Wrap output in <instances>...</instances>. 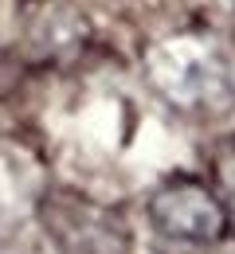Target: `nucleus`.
<instances>
[{"label":"nucleus","instance_id":"nucleus-1","mask_svg":"<svg viewBox=\"0 0 235 254\" xmlns=\"http://www.w3.org/2000/svg\"><path fill=\"white\" fill-rule=\"evenodd\" d=\"M145 74L172 106L184 110H220L232 102V66L208 35H172L149 47Z\"/></svg>","mask_w":235,"mask_h":254},{"label":"nucleus","instance_id":"nucleus-2","mask_svg":"<svg viewBox=\"0 0 235 254\" xmlns=\"http://www.w3.org/2000/svg\"><path fill=\"white\" fill-rule=\"evenodd\" d=\"M149 223L165 235L168 243H212L224 231V211L216 199L196 184H172L149 199Z\"/></svg>","mask_w":235,"mask_h":254},{"label":"nucleus","instance_id":"nucleus-3","mask_svg":"<svg viewBox=\"0 0 235 254\" xmlns=\"http://www.w3.org/2000/svg\"><path fill=\"white\" fill-rule=\"evenodd\" d=\"M224 180H228V191H232V203H235V157L224 164Z\"/></svg>","mask_w":235,"mask_h":254}]
</instances>
